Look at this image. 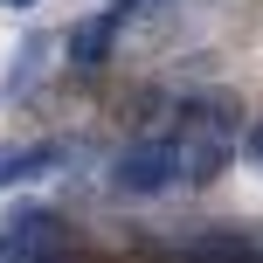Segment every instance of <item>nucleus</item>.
Returning a JSON list of instances; mask_svg holds the SVG:
<instances>
[{
	"label": "nucleus",
	"mask_w": 263,
	"mask_h": 263,
	"mask_svg": "<svg viewBox=\"0 0 263 263\" xmlns=\"http://www.w3.org/2000/svg\"><path fill=\"white\" fill-rule=\"evenodd\" d=\"M236 125H242V104H236V97H187V104H180L173 145H180V159H187V187H208L215 173L229 166Z\"/></svg>",
	"instance_id": "f257e3e1"
},
{
	"label": "nucleus",
	"mask_w": 263,
	"mask_h": 263,
	"mask_svg": "<svg viewBox=\"0 0 263 263\" xmlns=\"http://www.w3.org/2000/svg\"><path fill=\"white\" fill-rule=\"evenodd\" d=\"M111 187L132 201L145 194H166V187H187V159L180 145H173V132H145V139H132L118 159H111Z\"/></svg>",
	"instance_id": "f03ea898"
},
{
	"label": "nucleus",
	"mask_w": 263,
	"mask_h": 263,
	"mask_svg": "<svg viewBox=\"0 0 263 263\" xmlns=\"http://www.w3.org/2000/svg\"><path fill=\"white\" fill-rule=\"evenodd\" d=\"M63 215L42 208V201H21L0 229V263H63Z\"/></svg>",
	"instance_id": "7ed1b4c3"
},
{
	"label": "nucleus",
	"mask_w": 263,
	"mask_h": 263,
	"mask_svg": "<svg viewBox=\"0 0 263 263\" xmlns=\"http://www.w3.org/2000/svg\"><path fill=\"white\" fill-rule=\"evenodd\" d=\"M180 263H263L250 229H201L180 242Z\"/></svg>",
	"instance_id": "20e7f679"
},
{
	"label": "nucleus",
	"mask_w": 263,
	"mask_h": 263,
	"mask_svg": "<svg viewBox=\"0 0 263 263\" xmlns=\"http://www.w3.org/2000/svg\"><path fill=\"white\" fill-rule=\"evenodd\" d=\"M118 35H125V28L111 21V7H104V14H83V21L63 35V49H69V63H77V69H104L111 49H118Z\"/></svg>",
	"instance_id": "39448f33"
},
{
	"label": "nucleus",
	"mask_w": 263,
	"mask_h": 263,
	"mask_svg": "<svg viewBox=\"0 0 263 263\" xmlns=\"http://www.w3.org/2000/svg\"><path fill=\"white\" fill-rule=\"evenodd\" d=\"M69 153H77L69 139H35V145H14V153H0V187H28V180H42V173H55Z\"/></svg>",
	"instance_id": "423d86ee"
},
{
	"label": "nucleus",
	"mask_w": 263,
	"mask_h": 263,
	"mask_svg": "<svg viewBox=\"0 0 263 263\" xmlns=\"http://www.w3.org/2000/svg\"><path fill=\"white\" fill-rule=\"evenodd\" d=\"M42 63H49V35H28L21 42V63H14V77H7V90H28V83L42 77Z\"/></svg>",
	"instance_id": "0eeeda50"
},
{
	"label": "nucleus",
	"mask_w": 263,
	"mask_h": 263,
	"mask_svg": "<svg viewBox=\"0 0 263 263\" xmlns=\"http://www.w3.org/2000/svg\"><path fill=\"white\" fill-rule=\"evenodd\" d=\"M242 159H250V166H263V118L242 132Z\"/></svg>",
	"instance_id": "6e6552de"
},
{
	"label": "nucleus",
	"mask_w": 263,
	"mask_h": 263,
	"mask_svg": "<svg viewBox=\"0 0 263 263\" xmlns=\"http://www.w3.org/2000/svg\"><path fill=\"white\" fill-rule=\"evenodd\" d=\"M0 7H7V14H14V7H35V0H0Z\"/></svg>",
	"instance_id": "1a4fd4ad"
}]
</instances>
